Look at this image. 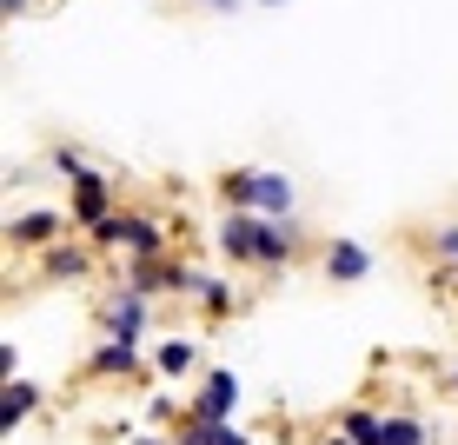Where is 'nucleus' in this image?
I'll list each match as a JSON object with an SVG mask.
<instances>
[{
	"mask_svg": "<svg viewBox=\"0 0 458 445\" xmlns=\"http://www.w3.org/2000/svg\"><path fill=\"white\" fill-rule=\"evenodd\" d=\"M87 240L93 246H120V252H133V260H166V227L153 213H114V219H100Z\"/></svg>",
	"mask_w": 458,
	"mask_h": 445,
	"instance_id": "2",
	"label": "nucleus"
},
{
	"mask_svg": "<svg viewBox=\"0 0 458 445\" xmlns=\"http://www.w3.org/2000/svg\"><path fill=\"white\" fill-rule=\"evenodd\" d=\"M87 372H93V379H133V372H140V346H126V339H106L100 353L87 359Z\"/></svg>",
	"mask_w": 458,
	"mask_h": 445,
	"instance_id": "12",
	"label": "nucleus"
},
{
	"mask_svg": "<svg viewBox=\"0 0 458 445\" xmlns=\"http://www.w3.org/2000/svg\"><path fill=\"white\" fill-rule=\"evenodd\" d=\"M100 326H106V339H126V346H140V332H147V293H114L106 299V312H100Z\"/></svg>",
	"mask_w": 458,
	"mask_h": 445,
	"instance_id": "6",
	"label": "nucleus"
},
{
	"mask_svg": "<svg viewBox=\"0 0 458 445\" xmlns=\"http://www.w3.org/2000/svg\"><path fill=\"white\" fill-rule=\"evenodd\" d=\"M199 306H207L213 320H219V312H233V306H240V293H233L226 279H199Z\"/></svg>",
	"mask_w": 458,
	"mask_h": 445,
	"instance_id": "17",
	"label": "nucleus"
},
{
	"mask_svg": "<svg viewBox=\"0 0 458 445\" xmlns=\"http://www.w3.org/2000/svg\"><path fill=\"white\" fill-rule=\"evenodd\" d=\"M120 206H114V180L106 173H87V180H73V200H67V219L73 227H100V219H114Z\"/></svg>",
	"mask_w": 458,
	"mask_h": 445,
	"instance_id": "3",
	"label": "nucleus"
},
{
	"mask_svg": "<svg viewBox=\"0 0 458 445\" xmlns=\"http://www.w3.org/2000/svg\"><path fill=\"white\" fill-rule=\"evenodd\" d=\"M40 406V386L34 379H7V392H0V432H13V425H27Z\"/></svg>",
	"mask_w": 458,
	"mask_h": 445,
	"instance_id": "11",
	"label": "nucleus"
},
{
	"mask_svg": "<svg viewBox=\"0 0 458 445\" xmlns=\"http://www.w3.org/2000/svg\"><path fill=\"white\" fill-rule=\"evenodd\" d=\"M366 273H372V252L359 240H333V246H326V279H333V286H359Z\"/></svg>",
	"mask_w": 458,
	"mask_h": 445,
	"instance_id": "9",
	"label": "nucleus"
},
{
	"mask_svg": "<svg viewBox=\"0 0 458 445\" xmlns=\"http://www.w3.org/2000/svg\"><path fill=\"white\" fill-rule=\"evenodd\" d=\"M219 200L233 206V213H259V219H293V180L273 167H233L226 180H219Z\"/></svg>",
	"mask_w": 458,
	"mask_h": 445,
	"instance_id": "1",
	"label": "nucleus"
},
{
	"mask_svg": "<svg viewBox=\"0 0 458 445\" xmlns=\"http://www.w3.org/2000/svg\"><path fill=\"white\" fill-rule=\"evenodd\" d=\"M438 252H445V260H458V227H438Z\"/></svg>",
	"mask_w": 458,
	"mask_h": 445,
	"instance_id": "18",
	"label": "nucleus"
},
{
	"mask_svg": "<svg viewBox=\"0 0 458 445\" xmlns=\"http://www.w3.org/2000/svg\"><path fill=\"white\" fill-rule=\"evenodd\" d=\"M173 445H252L240 425H213V419H193L186 412L180 425H173Z\"/></svg>",
	"mask_w": 458,
	"mask_h": 445,
	"instance_id": "10",
	"label": "nucleus"
},
{
	"mask_svg": "<svg viewBox=\"0 0 458 445\" xmlns=\"http://www.w3.org/2000/svg\"><path fill=\"white\" fill-rule=\"evenodd\" d=\"M0 7H7V21H13V13H21V7H27V0H0Z\"/></svg>",
	"mask_w": 458,
	"mask_h": 445,
	"instance_id": "20",
	"label": "nucleus"
},
{
	"mask_svg": "<svg viewBox=\"0 0 458 445\" xmlns=\"http://www.w3.org/2000/svg\"><path fill=\"white\" fill-rule=\"evenodd\" d=\"M339 432L352 439V445H386V412H372V406H345V412H339Z\"/></svg>",
	"mask_w": 458,
	"mask_h": 445,
	"instance_id": "14",
	"label": "nucleus"
},
{
	"mask_svg": "<svg viewBox=\"0 0 458 445\" xmlns=\"http://www.w3.org/2000/svg\"><path fill=\"white\" fill-rule=\"evenodd\" d=\"M193 339H160L153 346V372H166V379H180V372H193Z\"/></svg>",
	"mask_w": 458,
	"mask_h": 445,
	"instance_id": "15",
	"label": "nucleus"
},
{
	"mask_svg": "<svg viewBox=\"0 0 458 445\" xmlns=\"http://www.w3.org/2000/svg\"><path fill=\"white\" fill-rule=\"evenodd\" d=\"M386 445H432V432H425V419H412V412H386Z\"/></svg>",
	"mask_w": 458,
	"mask_h": 445,
	"instance_id": "16",
	"label": "nucleus"
},
{
	"mask_svg": "<svg viewBox=\"0 0 458 445\" xmlns=\"http://www.w3.org/2000/svg\"><path fill=\"white\" fill-rule=\"evenodd\" d=\"M133 445H173V439H166V432H140Z\"/></svg>",
	"mask_w": 458,
	"mask_h": 445,
	"instance_id": "19",
	"label": "nucleus"
},
{
	"mask_svg": "<svg viewBox=\"0 0 458 445\" xmlns=\"http://www.w3.org/2000/svg\"><path fill=\"white\" fill-rule=\"evenodd\" d=\"M40 273H47V279H87V273H93V252L60 240V246H47V252H40Z\"/></svg>",
	"mask_w": 458,
	"mask_h": 445,
	"instance_id": "13",
	"label": "nucleus"
},
{
	"mask_svg": "<svg viewBox=\"0 0 458 445\" xmlns=\"http://www.w3.org/2000/svg\"><path fill=\"white\" fill-rule=\"evenodd\" d=\"M326 445H352V439H345V432H326Z\"/></svg>",
	"mask_w": 458,
	"mask_h": 445,
	"instance_id": "21",
	"label": "nucleus"
},
{
	"mask_svg": "<svg viewBox=\"0 0 458 445\" xmlns=\"http://www.w3.org/2000/svg\"><path fill=\"white\" fill-rule=\"evenodd\" d=\"M233 406H240V379L226 372V365H219V372H207L199 379V392H193V419H213V425H233Z\"/></svg>",
	"mask_w": 458,
	"mask_h": 445,
	"instance_id": "4",
	"label": "nucleus"
},
{
	"mask_svg": "<svg viewBox=\"0 0 458 445\" xmlns=\"http://www.w3.org/2000/svg\"><path fill=\"white\" fill-rule=\"evenodd\" d=\"M293 252H299V219H266L259 227V273L293 266Z\"/></svg>",
	"mask_w": 458,
	"mask_h": 445,
	"instance_id": "8",
	"label": "nucleus"
},
{
	"mask_svg": "<svg viewBox=\"0 0 458 445\" xmlns=\"http://www.w3.org/2000/svg\"><path fill=\"white\" fill-rule=\"evenodd\" d=\"M60 233H67V213H54V206H34V213H13L7 219V240L13 246H34V252L60 246Z\"/></svg>",
	"mask_w": 458,
	"mask_h": 445,
	"instance_id": "5",
	"label": "nucleus"
},
{
	"mask_svg": "<svg viewBox=\"0 0 458 445\" xmlns=\"http://www.w3.org/2000/svg\"><path fill=\"white\" fill-rule=\"evenodd\" d=\"M259 213H226L219 219V252H226L233 266H259Z\"/></svg>",
	"mask_w": 458,
	"mask_h": 445,
	"instance_id": "7",
	"label": "nucleus"
},
{
	"mask_svg": "<svg viewBox=\"0 0 458 445\" xmlns=\"http://www.w3.org/2000/svg\"><path fill=\"white\" fill-rule=\"evenodd\" d=\"M445 386H452V392H458V365H452V379H445Z\"/></svg>",
	"mask_w": 458,
	"mask_h": 445,
	"instance_id": "22",
	"label": "nucleus"
}]
</instances>
